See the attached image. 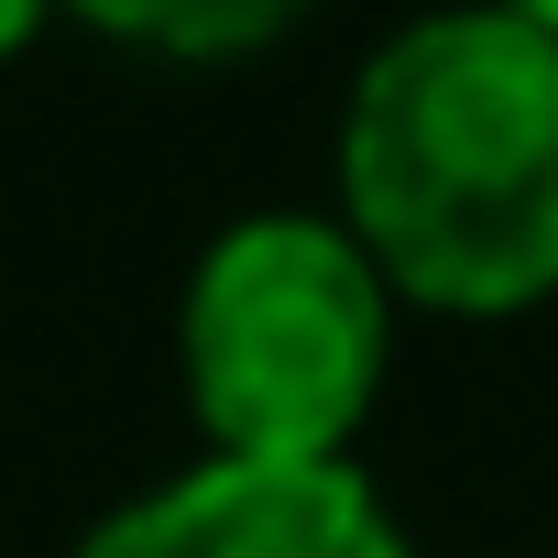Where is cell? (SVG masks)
I'll return each mask as SVG.
<instances>
[{
  "label": "cell",
  "mask_w": 558,
  "mask_h": 558,
  "mask_svg": "<svg viewBox=\"0 0 558 558\" xmlns=\"http://www.w3.org/2000/svg\"><path fill=\"white\" fill-rule=\"evenodd\" d=\"M340 230L395 307L525 318L558 296V45L482 0L384 34L340 99Z\"/></svg>",
  "instance_id": "obj_1"
},
{
  "label": "cell",
  "mask_w": 558,
  "mask_h": 558,
  "mask_svg": "<svg viewBox=\"0 0 558 558\" xmlns=\"http://www.w3.org/2000/svg\"><path fill=\"white\" fill-rule=\"evenodd\" d=\"M175 373L208 460H351L395 373V286L340 208H252L186 274Z\"/></svg>",
  "instance_id": "obj_2"
},
{
  "label": "cell",
  "mask_w": 558,
  "mask_h": 558,
  "mask_svg": "<svg viewBox=\"0 0 558 558\" xmlns=\"http://www.w3.org/2000/svg\"><path fill=\"white\" fill-rule=\"evenodd\" d=\"M66 558H416V547L362 460H197L99 514Z\"/></svg>",
  "instance_id": "obj_3"
},
{
  "label": "cell",
  "mask_w": 558,
  "mask_h": 558,
  "mask_svg": "<svg viewBox=\"0 0 558 558\" xmlns=\"http://www.w3.org/2000/svg\"><path fill=\"white\" fill-rule=\"evenodd\" d=\"M56 12H77L110 45L175 56V66H241V56H263L274 34H286L296 12H318V0H56Z\"/></svg>",
  "instance_id": "obj_4"
},
{
  "label": "cell",
  "mask_w": 558,
  "mask_h": 558,
  "mask_svg": "<svg viewBox=\"0 0 558 558\" xmlns=\"http://www.w3.org/2000/svg\"><path fill=\"white\" fill-rule=\"evenodd\" d=\"M56 23V0H0V66L12 56H34V34Z\"/></svg>",
  "instance_id": "obj_5"
},
{
  "label": "cell",
  "mask_w": 558,
  "mask_h": 558,
  "mask_svg": "<svg viewBox=\"0 0 558 558\" xmlns=\"http://www.w3.org/2000/svg\"><path fill=\"white\" fill-rule=\"evenodd\" d=\"M482 12H504V23H525V34L558 45V0H482Z\"/></svg>",
  "instance_id": "obj_6"
}]
</instances>
